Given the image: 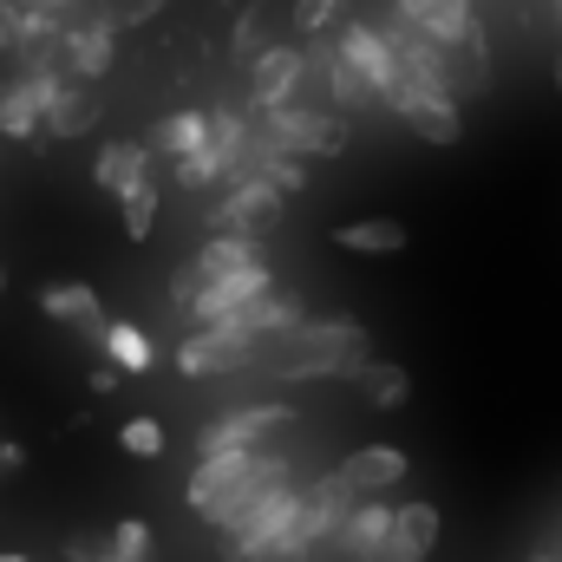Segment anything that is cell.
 <instances>
[{"label": "cell", "mask_w": 562, "mask_h": 562, "mask_svg": "<svg viewBox=\"0 0 562 562\" xmlns=\"http://www.w3.org/2000/svg\"><path fill=\"white\" fill-rule=\"evenodd\" d=\"M0 288H7V276H0Z\"/></svg>", "instance_id": "cell-41"}, {"label": "cell", "mask_w": 562, "mask_h": 562, "mask_svg": "<svg viewBox=\"0 0 562 562\" xmlns=\"http://www.w3.org/2000/svg\"><path fill=\"white\" fill-rule=\"evenodd\" d=\"M243 367H269V347L236 334V327H203V334L177 340V373L183 380H223V373H243Z\"/></svg>", "instance_id": "cell-5"}, {"label": "cell", "mask_w": 562, "mask_h": 562, "mask_svg": "<svg viewBox=\"0 0 562 562\" xmlns=\"http://www.w3.org/2000/svg\"><path fill=\"white\" fill-rule=\"evenodd\" d=\"M347 13V0H294V13H288V33L301 40V46H314V40H327L334 33V20Z\"/></svg>", "instance_id": "cell-27"}, {"label": "cell", "mask_w": 562, "mask_h": 562, "mask_svg": "<svg viewBox=\"0 0 562 562\" xmlns=\"http://www.w3.org/2000/svg\"><path fill=\"white\" fill-rule=\"evenodd\" d=\"M112 550L125 562H150V524L144 517H119L112 524Z\"/></svg>", "instance_id": "cell-31"}, {"label": "cell", "mask_w": 562, "mask_h": 562, "mask_svg": "<svg viewBox=\"0 0 562 562\" xmlns=\"http://www.w3.org/2000/svg\"><path fill=\"white\" fill-rule=\"evenodd\" d=\"M46 132V105H40V92L26 86V79H7L0 86V138L26 144Z\"/></svg>", "instance_id": "cell-23"}, {"label": "cell", "mask_w": 562, "mask_h": 562, "mask_svg": "<svg viewBox=\"0 0 562 562\" xmlns=\"http://www.w3.org/2000/svg\"><path fill=\"white\" fill-rule=\"evenodd\" d=\"M40 314L59 321V327H79V334L105 353L112 321H105V307H99V288H86V281H53V288H40Z\"/></svg>", "instance_id": "cell-13"}, {"label": "cell", "mask_w": 562, "mask_h": 562, "mask_svg": "<svg viewBox=\"0 0 562 562\" xmlns=\"http://www.w3.org/2000/svg\"><path fill=\"white\" fill-rule=\"evenodd\" d=\"M66 557H72V562H125L119 550H112V530H105V537H92V530L66 537Z\"/></svg>", "instance_id": "cell-33"}, {"label": "cell", "mask_w": 562, "mask_h": 562, "mask_svg": "<svg viewBox=\"0 0 562 562\" xmlns=\"http://www.w3.org/2000/svg\"><path fill=\"white\" fill-rule=\"evenodd\" d=\"M557 20H562V0H557Z\"/></svg>", "instance_id": "cell-40"}, {"label": "cell", "mask_w": 562, "mask_h": 562, "mask_svg": "<svg viewBox=\"0 0 562 562\" xmlns=\"http://www.w3.org/2000/svg\"><path fill=\"white\" fill-rule=\"evenodd\" d=\"M334 243H340L347 256H400L413 236H406V223H393V216H360V223H340Z\"/></svg>", "instance_id": "cell-22"}, {"label": "cell", "mask_w": 562, "mask_h": 562, "mask_svg": "<svg viewBox=\"0 0 562 562\" xmlns=\"http://www.w3.org/2000/svg\"><path fill=\"white\" fill-rule=\"evenodd\" d=\"M301 86H307V46H301V40H276V46L249 66V112L269 119L281 105H301Z\"/></svg>", "instance_id": "cell-7"}, {"label": "cell", "mask_w": 562, "mask_h": 562, "mask_svg": "<svg viewBox=\"0 0 562 562\" xmlns=\"http://www.w3.org/2000/svg\"><path fill=\"white\" fill-rule=\"evenodd\" d=\"M92 183L105 190V196H138L144 183H150V144H132V138H112L99 144V164H92Z\"/></svg>", "instance_id": "cell-16"}, {"label": "cell", "mask_w": 562, "mask_h": 562, "mask_svg": "<svg viewBox=\"0 0 562 562\" xmlns=\"http://www.w3.org/2000/svg\"><path fill=\"white\" fill-rule=\"evenodd\" d=\"M386 112H393L400 125H413L425 144H438V150H451V144L464 138L458 99H425V92H413V86H393V92H386Z\"/></svg>", "instance_id": "cell-11"}, {"label": "cell", "mask_w": 562, "mask_h": 562, "mask_svg": "<svg viewBox=\"0 0 562 562\" xmlns=\"http://www.w3.org/2000/svg\"><path fill=\"white\" fill-rule=\"evenodd\" d=\"M105 360H112L119 373H150V367H157L144 327H132V321H112V334H105Z\"/></svg>", "instance_id": "cell-26"}, {"label": "cell", "mask_w": 562, "mask_h": 562, "mask_svg": "<svg viewBox=\"0 0 562 562\" xmlns=\"http://www.w3.org/2000/svg\"><path fill=\"white\" fill-rule=\"evenodd\" d=\"M334 471H340L360 497H386V491H400V484H406L413 458H406L400 445H360V451H347Z\"/></svg>", "instance_id": "cell-15"}, {"label": "cell", "mask_w": 562, "mask_h": 562, "mask_svg": "<svg viewBox=\"0 0 562 562\" xmlns=\"http://www.w3.org/2000/svg\"><path fill=\"white\" fill-rule=\"evenodd\" d=\"M360 393H367V406H380V413H400V406L413 400V373H406L400 360H373V367L360 373Z\"/></svg>", "instance_id": "cell-25"}, {"label": "cell", "mask_w": 562, "mask_h": 562, "mask_svg": "<svg viewBox=\"0 0 562 562\" xmlns=\"http://www.w3.org/2000/svg\"><path fill=\"white\" fill-rule=\"evenodd\" d=\"M112 40H119V26L105 20V13H92V20H72L66 26V72L72 79H105L112 72Z\"/></svg>", "instance_id": "cell-17"}, {"label": "cell", "mask_w": 562, "mask_h": 562, "mask_svg": "<svg viewBox=\"0 0 562 562\" xmlns=\"http://www.w3.org/2000/svg\"><path fill=\"white\" fill-rule=\"evenodd\" d=\"M419 33H431L438 46H484V20L471 0H393Z\"/></svg>", "instance_id": "cell-12"}, {"label": "cell", "mask_w": 562, "mask_h": 562, "mask_svg": "<svg viewBox=\"0 0 562 562\" xmlns=\"http://www.w3.org/2000/svg\"><path fill=\"white\" fill-rule=\"evenodd\" d=\"M119 445H125L132 458H164V445H170V438H164V425L150 419V413H138V419L119 425Z\"/></svg>", "instance_id": "cell-28"}, {"label": "cell", "mask_w": 562, "mask_h": 562, "mask_svg": "<svg viewBox=\"0 0 562 562\" xmlns=\"http://www.w3.org/2000/svg\"><path fill=\"white\" fill-rule=\"evenodd\" d=\"M256 262H269L256 236H223V229H216V236L196 249V262H190V269H196V276H203V288H210V281L236 276V269H256Z\"/></svg>", "instance_id": "cell-19"}, {"label": "cell", "mask_w": 562, "mask_h": 562, "mask_svg": "<svg viewBox=\"0 0 562 562\" xmlns=\"http://www.w3.org/2000/svg\"><path fill=\"white\" fill-rule=\"evenodd\" d=\"M307 86H314L321 99H334V112H340V119H347V112H367V105L380 99V92L347 66V53H340V46H327V40H314V46H307Z\"/></svg>", "instance_id": "cell-10"}, {"label": "cell", "mask_w": 562, "mask_h": 562, "mask_svg": "<svg viewBox=\"0 0 562 562\" xmlns=\"http://www.w3.org/2000/svg\"><path fill=\"white\" fill-rule=\"evenodd\" d=\"M524 562H562V557H543V550H537V557H524Z\"/></svg>", "instance_id": "cell-37"}, {"label": "cell", "mask_w": 562, "mask_h": 562, "mask_svg": "<svg viewBox=\"0 0 562 562\" xmlns=\"http://www.w3.org/2000/svg\"><path fill=\"white\" fill-rule=\"evenodd\" d=\"M438 543V504H400V524H393V543L380 562H425Z\"/></svg>", "instance_id": "cell-21"}, {"label": "cell", "mask_w": 562, "mask_h": 562, "mask_svg": "<svg viewBox=\"0 0 562 562\" xmlns=\"http://www.w3.org/2000/svg\"><path fill=\"white\" fill-rule=\"evenodd\" d=\"M256 119V112H249ZM256 132H262V144L269 150H281V157H340L347 150V119L334 112V105H281V112H269V119H256Z\"/></svg>", "instance_id": "cell-4"}, {"label": "cell", "mask_w": 562, "mask_h": 562, "mask_svg": "<svg viewBox=\"0 0 562 562\" xmlns=\"http://www.w3.org/2000/svg\"><path fill=\"white\" fill-rule=\"evenodd\" d=\"M119 210H125V236L132 243H150V229H157V183H144L138 196H125Z\"/></svg>", "instance_id": "cell-30"}, {"label": "cell", "mask_w": 562, "mask_h": 562, "mask_svg": "<svg viewBox=\"0 0 562 562\" xmlns=\"http://www.w3.org/2000/svg\"><path fill=\"white\" fill-rule=\"evenodd\" d=\"M340 53H347V66L386 99L393 86H400V53H393V40L380 33V20L373 13H360V20H340V40H334Z\"/></svg>", "instance_id": "cell-9"}, {"label": "cell", "mask_w": 562, "mask_h": 562, "mask_svg": "<svg viewBox=\"0 0 562 562\" xmlns=\"http://www.w3.org/2000/svg\"><path fill=\"white\" fill-rule=\"evenodd\" d=\"M269 13H276L269 0H249V7L236 13V26H229V59L256 66V59H262V53L276 46V40H269Z\"/></svg>", "instance_id": "cell-24"}, {"label": "cell", "mask_w": 562, "mask_h": 562, "mask_svg": "<svg viewBox=\"0 0 562 562\" xmlns=\"http://www.w3.org/2000/svg\"><path fill=\"white\" fill-rule=\"evenodd\" d=\"M281 190L269 177H243V183H223V203H216V229L223 236H256L262 243V229H276L281 223Z\"/></svg>", "instance_id": "cell-8"}, {"label": "cell", "mask_w": 562, "mask_h": 562, "mask_svg": "<svg viewBox=\"0 0 562 562\" xmlns=\"http://www.w3.org/2000/svg\"><path fill=\"white\" fill-rule=\"evenodd\" d=\"M281 484H294V464L288 451L262 445V451H216V458H196L190 484H183V504L203 517V524H229L236 510H249L256 497H269Z\"/></svg>", "instance_id": "cell-1"}, {"label": "cell", "mask_w": 562, "mask_h": 562, "mask_svg": "<svg viewBox=\"0 0 562 562\" xmlns=\"http://www.w3.org/2000/svg\"><path fill=\"white\" fill-rule=\"evenodd\" d=\"M373 367V334L360 321H307L301 334H288L281 347H269V373L281 386L301 380H360Z\"/></svg>", "instance_id": "cell-2"}, {"label": "cell", "mask_w": 562, "mask_h": 562, "mask_svg": "<svg viewBox=\"0 0 562 562\" xmlns=\"http://www.w3.org/2000/svg\"><path fill=\"white\" fill-rule=\"evenodd\" d=\"M393 524H400V504H386V497H367L347 524H340V537H334V557L340 562H380L386 557V543H393Z\"/></svg>", "instance_id": "cell-14"}, {"label": "cell", "mask_w": 562, "mask_h": 562, "mask_svg": "<svg viewBox=\"0 0 562 562\" xmlns=\"http://www.w3.org/2000/svg\"><path fill=\"white\" fill-rule=\"evenodd\" d=\"M0 562H33V557H13V550H7V557H0Z\"/></svg>", "instance_id": "cell-39"}, {"label": "cell", "mask_w": 562, "mask_h": 562, "mask_svg": "<svg viewBox=\"0 0 562 562\" xmlns=\"http://www.w3.org/2000/svg\"><path fill=\"white\" fill-rule=\"evenodd\" d=\"M256 138H262V132H256ZM262 177L276 183L281 196L307 190V164H301V157H281V150H269V144H262Z\"/></svg>", "instance_id": "cell-29"}, {"label": "cell", "mask_w": 562, "mask_h": 562, "mask_svg": "<svg viewBox=\"0 0 562 562\" xmlns=\"http://www.w3.org/2000/svg\"><path fill=\"white\" fill-rule=\"evenodd\" d=\"M13 464H26V451H20V445H7V438H0V471H13Z\"/></svg>", "instance_id": "cell-36"}, {"label": "cell", "mask_w": 562, "mask_h": 562, "mask_svg": "<svg viewBox=\"0 0 562 562\" xmlns=\"http://www.w3.org/2000/svg\"><path fill=\"white\" fill-rule=\"evenodd\" d=\"M294 425V406H281V400H256V406H236V413H223V419H210L196 431V458H216V451H262L276 431Z\"/></svg>", "instance_id": "cell-6"}, {"label": "cell", "mask_w": 562, "mask_h": 562, "mask_svg": "<svg viewBox=\"0 0 562 562\" xmlns=\"http://www.w3.org/2000/svg\"><path fill=\"white\" fill-rule=\"evenodd\" d=\"M119 380H125V373H119L112 360H105V367H92V393H99V400H105V393H119Z\"/></svg>", "instance_id": "cell-35"}, {"label": "cell", "mask_w": 562, "mask_h": 562, "mask_svg": "<svg viewBox=\"0 0 562 562\" xmlns=\"http://www.w3.org/2000/svg\"><path fill=\"white\" fill-rule=\"evenodd\" d=\"M92 125H99V92L86 79H66L53 92V105H46V138H79Z\"/></svg>", "instance_id": "cell-18"}, {"label": "cell", "mask_w": 562, "mask_h": 562, "mask_svg": "<svg viewBox=\"0 0 562 562\" xmlns=\"http://www.w3.org/2000/svg\"><path fill=\"white\" fill-rule=\"evenodd\" d=\"M99 13H105L112 26H125V33H132V26H144V20H157V13H164V0H99Z\"/></svg>", "instance_id": "cell-32"}, {"label": "cell", "mask_w": 562, "mask_h": 562, "mask_svg": "<svg viewBox=\"0 0 562 562\" xmlns=\"http://www.w3.org/2000/svg\"><path fill=\"white\" fill-rule=\"evenodd\" d=\"M150 150H164V157H170V170H177V164H190L196 150H210V112H164V119H157V132H150Z\"/></svg>", "instance_id": "cell-20"}, {"label": "cell", "mask_w": 562, "mask_h": 562, "mask_svg": "<svg viewBox=\"0 0 562 562\" xmlns=\"http://www.w3.org/2000/svg\"><path fill=\"white\" fill-rule=\"evenodd\" d=\"M557 92H562V46H557Z\"/></svg>", "instance_id": "cell-38"}, {"label": "cell", "mask_w": 562, "mask_h": 562, "mask_svg": "<svg viewBox=\"0 0 562 562\" xmlns=\"http://www.w3.org/2000/svg\"><path fill=\"white\" fill-rule=\"evenodd\" d=\"M20 46H26V7L0 0V53H20Z\"/></svg>", "instance_id": "cell-34"}, {"label": "cell", "mask_w": 562, "mask_h": 562, "mask_svg": "<svg viewBox=\"0 0 562 562\" xmlns=\"http://www.w3.org/2000/svg\"><path fill=\"white\" fill-rule=\"evenodd\" d=\"M301 484H281V491H269V497H256L249 510H236L223 530H216V550H223V562H262L269 550H281L288 543V530H294V517H301Z\"/></svg>", "instance_id": "cell-3"}]
</instances>
